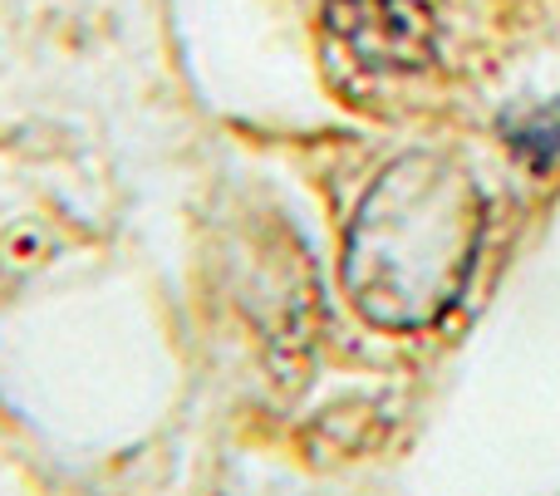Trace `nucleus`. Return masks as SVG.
<instances>
[{
	"mask_svg": "<svg viewBox=\"0 0 560 496\" xmlns=\"http://www.w3.org/2000/svg\"><path fill=\"white\" fill-rule=\"evenodd\" d=\"M487 232L477 182L443 153H404L374 177L345 232V291L369 324L433 330L457 310Z\"/></svg>",
	"mask_w": 560,
	"mask_h": 496,
	"instance_id": "1",
	"label": "nucleus"
},
{
	"mask_svg": "<svg viewBox=\"0 0 560 496\" xmlns=\"http://www.w3.org/2000/svg\"><path fill=\"white\" fill-rule=\"evenodd\" d=\"M325 35L369 79L423 74L438 55L433 20L418 0H325Z\"/></svg>",
	"mask_w": 560,
	"mask_h": 496,
	"instance_id": "2",
	"label": "nucleus"
},
{
	"mask_svg": "<svg viewBox=\"0 0 560 496\" xmlns=\"http://www.w3.org/2000/svg\"><path fill=\"white\" fill-rule=\"evenodd\" d=\"M512 147L536 167L551 163V157L560 153V104L556 108H536L532 123H516L512 128Z\"/></svg>",
	"mask_w": 560,
	"mask_h": 496,
	"instance_id": "3",
	"label": "nucleus"
}]
</instances>
